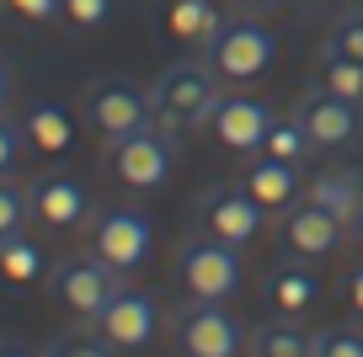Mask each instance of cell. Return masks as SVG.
I'll use <instances>...</instances> for the list:
<instances>
[{"label": "cell", "mask_w": 363, "mask_h": 357, "mask_svg": "<svg viewBox=\"0 0 363 357\" xmlns=\"http://www.w3.org/2000/svg\"><path fill=\"white\" fill-rule=\"evenodd\" d=\"M214 69L203 64H171L166 75L150 86V107H155V123L166 134H182V128H203L219 107V86Z\"/></svg>", "instance_id": "obj_1"}, {"label": "cell", "mask_w": 363, "mask_h": 357, "mask_svg": "<svg viewBox=\"0 0 363 357\" xmlns=\"http://www.w3.org/2000/svg\"><path fill=\"white\" fill-rule=\"evenodd\" d=\"M48 288H54V299L65 304L75 320H96V314L113 304V293L123 288V272L107 267L96 251H91V256H65L54 267V278H48Z\"/></svg>", "instance_id": "obj_2"}, {"label": "cell", "mask_w": 363, "mask_h": 357, "mask_svg": "<svg viewBox=\"0 0 363 357\" xmlns=\"http://www.w3.org/2000/svg\"><path fill=\"white\" fill-rule=\"evenodd\" d=\"M107 166H113V176L123 181V187L155 192V187H166L171 171H177V144H171V134H160V128H139V134H128V139H113Z\"/></svg>", "instance_id": "obj_3"}, {"label": "cell", "mask_w": 363, "mask_h": 357, "mask_svg": "<svg viewBox=\"0 0 363 357\" xmlns=\"http://www.w3.org/2000/svg\"><path fill=\"white\" fill-rule=\"evenodd\" d=\"M272 54H278V38H272L267 27H257V22H225L214 33V43H208L214 75L219 80H235V86L262 80L272 69Z\"/></svg>", "instance_id": "obj_4"}, {"label": "cell", "mask_w": 363, "mask_h": 357, "mask_svg": "<svg viewBox=\"0 0 363 357\" xmlns=\"http://www.w3.org/2000/svg\"><path fill=\"white\" fill-rule=\"evenodd\" d=\"M86 123L113 144V139H128L139 128L155 123V107H150V91H139L134 80H96L86 91Z\"/></svg>", "instance_id": "obj_5"}, {"label": "cell", "mask_w": 363, "mask_h": 357, "mask_svg": "<svg viewBox=\"0 0 363 357\" xmlns=\"http://www.w3.org/2000/svg\"><path fill=\"white\" fill-rule=\"evenodd\" d=\"M182 288L193 293V299L203 304H225L230 293L240 288V256L235 246H225V240H214V234H203V240H193V246H182Z\"/></svg>", "instance_id": "obj_6"}, {"label": "cell", "mask_w": 363, "mask_h": 357, "mask_svg": "<svg viewBox=\"0 0 363 357\" xmlns=\"http://www.w3.org/2000/svg\"><path fill=\"white\" fill-rule=\"evenodd\" d=\"M150 246H155V230L139 208H102L96 224H91V251L118 272H134L150 261Z\"/></svg>", "instance_id": "obj_7"}, {"label": "cell", "mask_w": 363, "mask_h": 357, "mask_svg": "<svg viewBox=\"0 0 363 357\" xmlns=\"http://www.w3.org/2000/svg\"><path fill=\"white\" fill-rule=\"evenodd\" d=\"M177 346H182V357H235L240 352V325L225 304L198 299L177 320Z\"/></svg>", "instance_id": "obj_8"}, {"label": "cell", "mask_w": 363, "mask_h": 357, "mask_svg": "<svg viewBox=\"0 0 363 357\" xmlns=\"http://www.w3.org/2000/svg\"><path fill=\"white\" fill-rule=\"evenodd\" d=\"M96 331L107 336V341L118 346V352H139V346H150L155 341V331H160V310H155V299L150 293H139V288H118L113 293V304H107L102 314H96Z\"/></svg>", "instance_id": "obj_9"}, {"label": "cell", "mask_w": 363, "mask_h": 357, "mask_svg": "<svg viewBox=\"0 0 363 357\" xmlns=\"http://www.w3.org/2000/svg\"><path fill=\"white\" fill-rule=\"evenodd\" d=\"M299 123H305V134H310V144H315V149H342L347 139H358L363 107L320 86V91H310V96H305V107H299Z\"/></svg>", "instance_id": "obj_10"}, {"label": "cell", "mask_w": 363, "mask_h": 357, "mask_svg": "<svg viewBox=\"0 0 363 357\" xmlns=\"http://www.w3.org/2000/svg\"><path fill=\"white\" fill-rule=\"evenodd\" d=\"M262 203L251 198L246 187H219L203 198V208H198V219H203V234H214V240H225V246H246L251 234L262 230Z\"/></svg>", "instance_id": "obj_11"}, {"label": "cell", "mask_w": 363, "mask_h": 357, "mask_svg": "<svg viewBox=\"0 0 363 357\" xmlns=\"http://www.w3.org/2000/svg\"><path fill=\"white\" fill-rule=\"evenodd\" d=\"M272 123H278V112H272L267 101H257V96H230V101H219L214 118H208L214 139L225 149H240V155L267 144V128Z\"/></svg>", "instance_id": "obj_12"}, {"label": "cell", "mask_w": 363, "mask_h": 357, "mask_svg": "<svg viewBox=\"0 0 363 357\" xmlns=\"http://www.w3.org/2000/svg\"><path fill=\"white\" fill-rule=\"evenodd\" d=\"M27 203H33V219L48 224V230H75V224L91 213V192L80 187L75 176H65V171L38 176L33 187H27Z\"/></svg>", "instance_id": "obj_13"}, {"label": "cell", "mask_w": 363, "mask_h": 357, "mask_svg": "<svg viewBox=\"0 0 363 357\" xmlns=\"http://www.w3.org/2000/svg\"><path fill=\"white\" fill-rule=\"evenodd\" d=\"M342 230L347 224L342 219H331L320 203H294L289 208V224H284V240H289V251H299V256H331L337 251V240H342Z\"/></svg>", "instance_id": "obj_14"}, {"label": "cell", "mask_w": 363, "mask_h": 357, "mask_svg": "<svg viewBox=\"0 0 363 357\" xmlns=\"http://www.w3.org/2000/svg\"><path fill=\"white\" fill-rule=\"evenodd\" d=\"M246 192H251V198H257L267 213L294 208V192H305V187H299V166H289V160H272V155L251 160V171H246Z\"/></svg>", "instance_id": "obj_15"}, {"label": "cell", "mask_w": 363, "mask_h": 357, "mask_svg": "<svg viewBox=\"0 0 363 357\" xmlns=\"http://www.w3.org/2000/svg\"><path fill=\"white\" fill-rule=\"evenodd\" d=\"M305 198H310V203H320L331 219L358 224V213H363V176H358V171H320V176L310 181Z\"/></svg>", "instance_id": "obj_16"}, {"label": "cell", "mask_w": 363, "mask_h": 357, "mask_svg": "<svg viewBox=\"0 0 363 357\" xmlns=\"http://www.w3.org/2000/svg\"><path fill=\"white\" fill-rule=\"evenodd\" d=\"M22 139L33 149H43V155H65L69 139H75V123H69V112L59 107V101H38L22 118Z\"/></svg>", "instance_id": "obj_17"}, {"label": "cell", "mask_w": 363, "mask_h": 357, "mask_svg": "<svg viewBox=\"0 0 363 357\" xmlns=\"http://www.w3.org/2000/svg\"><path fill=\"white\" fill-rule=\"evenodd\" d=\"M267 299H272L278 314H305L310 304L320 299V283H315V272H305V267H278L272 283H267Z\"/></svg>", "instance_id": "obj_18"}, {"label": "cell", "mask_w": 363, "mask_h": 357, "mask_svg": "<svg viewBox=\"0 0 363 357\" xmlns=\"http://www.w3.org/2000/svg\"><path fill=\"white\" fill-rule=\"evenodd\" d=\"M166 27H171L177 38H187V43H214V33H219L225 22H219L214 0H171Z\"/></svg>", "instance_id": "obj_19"}, {"label": "cell", "mask_w": 363, "mask_h": 357, "mask_svg": "<svg viewBox=\"0 0 363 357\" xmlns=\"http://www.w3.org/2000/svg\"><path fill=\"white\" fill-rule=\"evenodd\" d=\"M0 278H6V283H16V288H27V283H38V278H43V251H38L22 230L0 240Z\"/></svg>", "instance_id": "obj_20"}, {"label": "cell", "mask_w": 363, "mask_h": 357, "mask_svg": "<svg viewBox=\"0 0 363 357\" xmlns=\"http://www.w3.org/2000/svg\"><path fill=\"white\" fill-rule=\"evenodd\" d=\"M251 352L257 357H310V336L294 320H267L251 336Z\"/></svg>", "instance_id": "obj_21"}, {"label": "cell", "mask_w": 363, "mask_h": 357, "mask_svg": "<svg viewBox=\"0 0 363 357\" xmlns=\"http://www.w3.org/2000/svg\"><path fill=\"white\" fill-rule=\"evenodd\" d=\"M310 134H305V123L299 118H278V123L267 128V144H262V155H272V160H289V166H299V160L310 155Z\"/></svg>", "instance_id": "obj_22"}, {"label": "cell", "mask_w": 363, "mask_h": 357, "mask_svg": "<svg viewBox=\"0 0 363 357\" xmlns=\"http://www.w3.org/2000/svg\"><path fill=\"white\" fill-rule=\"evenodd\" d=\"M43 357H118V346L91 325V331H59L54 341L43 346Z\"/></svg>", "instance_id": "obj_23"}, {"label": "cell", "mask_w": 363, "mask_h": 357, "mask_svg": "<svg viewBox=\"0 0 363 357\" xmlns=\"http://www.w3.org/2000/svg\"><path fill=\"white\" fill-rule=\"evenodd\" d=\"M27 219H33L27 187H16V181H6V176H0V240H6V234H16Z\"/></svg>", "instance_id": "obj_24"}, {"label": "cell", "mask_w": 363, "mask_h": 357, "mask_svg": "<svg viewBox=\"0 0 363 357\" xmlns=\"http://www.w3.org/2000/svg\"><path fill=\"white\" fill-rule=\"evenodd\" d=\"M326 54H331V59H352V64H363V16H347V22L331 27Z\"/></svg>", "instance_id": "obj_25"}, {"label": "cell", "mask_w": 363, "mask_h": 357, "mask_svg": "<svg viewBox=\"0 0 363 357\" xmlns=\"http://www.w3.org/2000/svg\"><path fill=\"white\" fill-rule=\"evenodd\" d=\"M59 16H65L75 33H91L113 16V0H59Z\"/></svg>", "instance_id": "obj_26"}, {"label": "cell", "mask_w": 363, "mask_h": 357, "mask_svg": "<svg viewBox=\"0 0 363 357\" xmlns=\"http://www.w3.org/2000/svg\"><path fill=\"white\" fill-rule=\"evenodd\" d=\"M326 91H337V96H347V101L363 107V64H352V59H331V64H326Z\"/></svg>", "instance_id": "obj_27"}, {"label": "cell", "mask_w": 363, "mask_h": 357, "mask_svg": "<svg viewBox=\"0 0 363 357\" xmlns=\"http://www.w3.org/2000/svg\"><path fill=\"white\" fill-rule=\"evenodd\" d=\"M310 357H363V336L358 331H320V336H310Z\"/></svg>", "instance_id": "obj_28"}, {"label": "cell", "mask_w": 363, "mask_h": 357, "mask_svg": "<svg viewBox=\"0 0 363 357\" xmlns=\"http://www.w3.org/2000/svg\"><path fill=\"white\" fill-rule=\"evenodd\" d=\"M6 11H16L22 22H54L59 0H6Z\"/></svg>", "instance_id": "obj_29"}, {"label": "cell", "mask_w": 363, "mask_h": 357, "mask_svg": "<svg viewBox=\"0 0 363 357\" xmlns=\"http://www.w3.org/2000/svg\"><path fill=\"white\" fill-rule=\"evenodd\" d=\"M16 155H22V128L0 118V176H6V171L16 166Z\"/></svg>", "instance_id": "obj_30"}, {"label": "cell", "mask_w": 363, "mask_h": 357, "mask_svg": "<svg viewBox=\"0 0 363 357\" xmlns=\"http://www.w3.org/2000/svg\"><path fill=\"white\" fill-rule=\"evenodd\" d=\"M347 293H352V310L363 314V267H358V272H352V278H347Z\"/></svg>", "instance_id": "obj_31"}, {"label": "cell", "mask_w": 363, "mask_h": 357, "mask_svg": "<svg viewBox=\"0 0 363 357\" xmlns=\"http://www.w3.org/2000/svg\"><path fill=\"white\" fill-rule=\"evenodd\" d=\"M0 357H33V352H27L22 341H0Z\"/></svg>", "instance_id": "obj_32"}, {"label": "cell", "mask_w": 363, "mask_h": 357, "mask_svg": "<svg viewBox=\"0 0 363 357\" xmlns=\"http://www.w3.org/2000/svg\"><path fill=\"white\" fill-rule=\"evenodd\" d=\"M6 96H11V75H6V64H0V107H6Z\"/></svg>", "instance_id": "obj_33"}, {"label": "cell", "mask_w": 363, "mask_h": 357, "mask_svg": "<svg viewBox=\"0 0 363 357\" xmlns=\"http://www.w3.org/2000/svg\"><path fill=\"white\" fill-rule=\"evenodd\" d=\"M240 6H246V11H262V6H272V0H240Z\"/></svg>", "instance_id": "obj_34"}, {"label": "cell", "mask_w": 363, "mask_h": 357, "mask_svg": "<svg viewBox=\"0 0 363 357\" xmlns=\"http://www.w3.org/2000/svg\"><path fill=\"white\" fill-rule=\"evenodd\" d=\"M352 234H358V246H363V213H358V224H352Z\"/></svg>", "instance_id": "obj_35"}, {"label": "cell", "mask_w": 363, "mask_h": 357, "mask_svg": "<svg viewBox=\"0 0 363 357\" xmlns=\"http://www.w3.org/2000/svg\"><path fill=\"white\" fill-rule=\"evenodd\" d=\"M294 6H315V0H294Z\"/></svg>", "instance_id": "obj_36"}, {"label": "cell", "mask_w": 363, "mask_h": 357, "mask_svg": "<svg viewBox=\"0 0 363 357\" xmlns=\"http://www.w3.org/2000/svg\"><path fill=\"white\" fill-rule=\"evenodd\" d=\"M0 6H6V0H0Z\"/></svg>", "instance_id": "obj_37"}]
</instances>
